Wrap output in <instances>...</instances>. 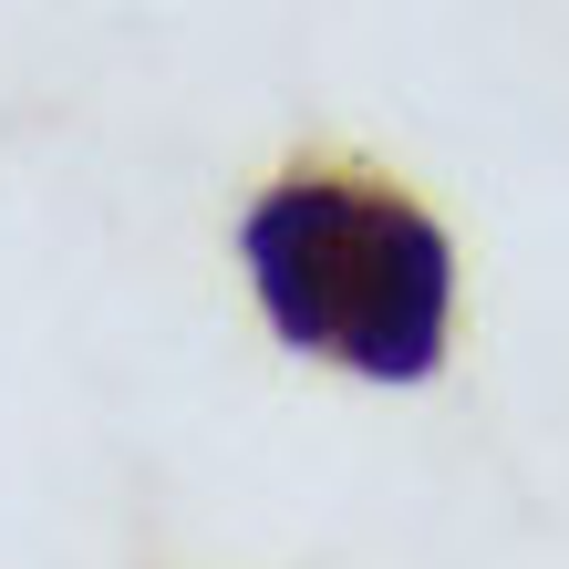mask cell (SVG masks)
Wrapping results in <instances>:
<instances>
[{
  "mask_svg": "<svg viewBox=\"0 0 569 569\" xmlns=\"http://www.w3.org/2000/svg\"><path fill=\"white\" fill-rule=\"evenodd\" d=\"M259 311L290 352L362 383H425L456 331V249L373 177H280L239 228Z\"/></svg>",
  "mask_w": 569,
  "mask_h": 569,
  "instance_id": "cell-1",
  "label": "cell"
}]
</instances>
